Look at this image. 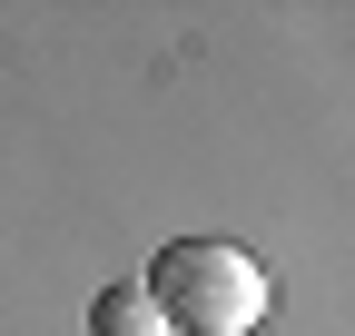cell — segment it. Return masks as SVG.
Returning a JSON list of instances; mask_svg holds the SVG:
<instances>
[{"label":"cell","instance_id":"cell-1","mask_svg":"<svg viewBox=\"0 0 355 336\" xmlns=\"http://www.w3.org/2000/svg\"><path fill=\"white\" fill-rule=\"evenodd\" d=\"M139 287H148V307H158L168 326H188V336H257L266 307H277V277H266L247 247H227V237H178V247H158V267H148Z\"/></svg>","mask_w":355,"mask_h":336},{"label":"cell","instance_id":"cell-2","mask_svg":"<svg viewBox=\"0 0 355 336\" xmlns=\"http://www.w3.org/2000/svg\"><path fill=\"white\" fill-rule=\"evenodd\" d=\"M89 336H168V317L148 307V287H99V307H89Z\"/></svg>","mask_w":355,"mask_h":336}]
</instances>
